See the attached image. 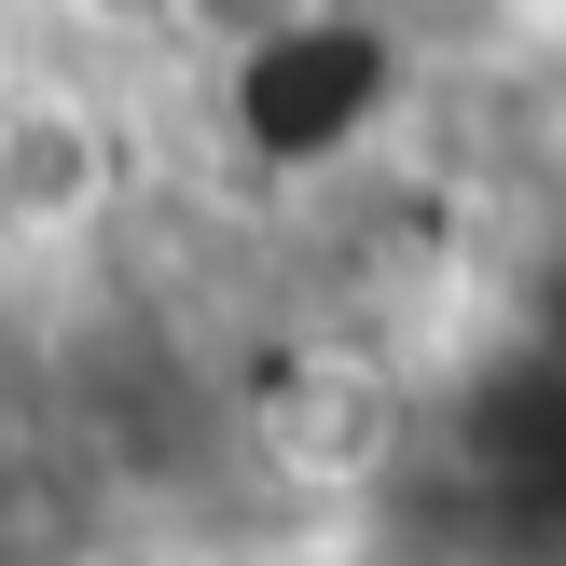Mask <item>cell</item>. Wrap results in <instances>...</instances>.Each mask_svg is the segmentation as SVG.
<instances>
[{
  "instance_id": "1",
  "label": "cell",
  "mask_w": 566,
  "mask_h": 566,
  "mask_svg": "<svg viewBox=\"0 0 566 566\" xmlns=\"http://www.w3.org/2000/svg\"><path fill=\"white\" fill-rule=\"evenodd\" d=\"M484 55H566V0H470Z\"/></svg>"
},
{
  "instance_id": "2",
  "label": "cell",
  "mask_w": 566,
  "mask_h": 566,
  "mask_svg": "<svg viewBox=\"0 0 566 566\" xmlns=\"http://www.w3.org/2000/svg\"><path fill=\"white\" fill-rule=\"evenodd\" d=\"M14 539H28V512H14V470H0V566H14Z\"/></svg>"
}]
</instances>
